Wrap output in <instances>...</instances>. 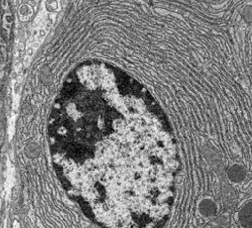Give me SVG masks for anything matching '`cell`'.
Returning a JSON list of instances; mask_svg holds the SVG:
<instances>
[{
  "instance_id": "2",
  "label": "cell",
  "mask_w": 252,
  "mask_h": 228,
  "mask_svg": "<svg viewBox=\"0 0 252 228\" xmlns=\"http://www.w3.org/2000/svg\"><path fill=\"white\" fill-rule=\"evenodd\" d=\"M251 204H247L241 211V215H240V221L241 224L243 226H251Z\"/></svg>"
},
{
  "instance_id": "4",
  "label": "cell",
  "mask_w": 252,
  "mask_h": 228,
  "mask_svg": "<svg viewBox=\"0 0 252 228\" xmlns=\"http://www.w3.org/2000/svg\"><path fill=\"white\" fill-rule=\"evenodd\" d=\"M201 209H202L203 213H205V214H207V215H212V214H214V213H215V210H216L214 203H213L212 201H210V200H205V201L202 203V205H201Z\"/></svg>"
},
{
  "instance_id": "3",
  "label": "cell",
  "mask_w": 252,
  "mask_h": 228,
  "mask_svg": "<svg viewBox=\"0 0 252 228\" xmlns=\"http://www.w3.org/2000/svg\"><path fill=\"white\" fill-rule=\"evenodd\" d=\"M229 176H230V178H231L232 181L238 182V181H242V180H243V178H244V176H245V173H244V171H243L240 167L235 166V167H233V168L230 170Z\"/></svg>"
},
{
  "instance_id": "1",
  "label": "cell",
  "mask_w": 252,
  "mask_h": 228,
  "mask_svg": "<svg viewBox=\"0 0 252 228\" xmlns=\"http://www.w3.org/2000/svg\"><path fill=\"white\" fill-rule=\"evenodd\" d=\"M49 138L63 186L96 222L165 225L179 157L162 108L137 81L104 63L79 66L56 100Z\"/></svg>"
}]
</instances>
